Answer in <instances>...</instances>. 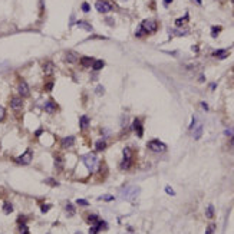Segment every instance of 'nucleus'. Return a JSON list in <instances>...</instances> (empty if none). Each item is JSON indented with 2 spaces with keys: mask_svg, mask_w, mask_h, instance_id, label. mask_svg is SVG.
Instances as JSON below:
<instances>
[{
  "mask_svg": "<svg viewBox=\"0 0 234 234\" xmlns=\"http://www.w3.org/2000/svg\"><path fill=\"white\" fill-rule=\"evenodd\" d=\"M83 164H85V167L91 173H95L99 167V160H98V157H96V154L89 152L86 155H83Z\"/></svg>",
  "mask_w": 234,
  "mask_h": 234,
  "instance_id": "f257e3e1",
  "label": "nucleus"
},
{
  "mask_svg": "<svg viewBox=\"0 0 234 234\" xmlns=\"http://www.w3.org/2000/svg\"><path fill=\"white\" fill-rule=\"evenodd\" d=\"M157 27H158V24L154 19H145L141 23V30L136 32V36H141L144 33H154L157 30Z\"/></svg>",
  "mask_w": 234,
  "mask_h": 234,
  "instance_id": "f03ea898",
  "label": "nucleus"
},
{
  "mask_svg": "<svg viewBox=\"0 0 234 234\" xmlns=\"http://www.w3.org/2000/svg\"><path fill=\"white\" fill-rule=\"evenodd\" d=\"M139 191L141 190H139L138 187H126L125 190L121 191V197L128 201H134L139 195Z\"/></svg>",
  "mask_w": 234,
  "mask_h": 234,
  "instance_id": "7ed1b4c3",
  "label": "nucleus"
},
{
  "mask_svg": "<svg viewBox=\"0 0 234 234\" xmlns=\"http://www.w3.org/2000/svg\"><path fill=\"white\" fill-rule=\"evenodd\" d=\"M148 149H151L152 152H165L167 151V145L164 142H161V141H158V139H152V141H149L148 142Z\"/></svg>",
  "mask_w": 234,
  "mask_h": 234,
  "instance_id": "20e7f679",
  "label": "nucleus"
},
{
  "mask_svg": "<svg viewBox=\"0 0 234 234\" xmlns=\"http://www.w3.org/2000/svg\"><path fill=\"white\" fill-rule=\"evenodd\" d=\"M190 129H191V134H193L194 139L201 138V135H203V124L197 122V118H195V116H194V119H193V124L190 125Z\"/></svg>",
  "mask_w": 234,
  "mask_h": 234,
  "instance_id": "39448f33",
  "label": "nucleus"
},
{
  "mask_svg": "<svg viewBox=\"0 0 234 234\" xmlns=\"http://www.w3.org/2000/svg\"><path fill=\"white\" fill-rule=\"evenodd\" d=\"M132 164V151L131 148H125L122 152V162H121V168L122 170H128Z\"/></svg>",
  "mask_w": 234,
  "mask_h": 234,
  "instance_id": "423d86ee",
  "label": "nucleus"
},
{
  "mask_svg": "<svg viewBox=\"0 0 234 234\" xmlns=\"http://www.w3.org/2000/svg\"><path fill=\"white\" fill-rule=\"evenodd\" d=\"M32 158H33L32 149H26V151H24L20 157H17L14 161H16L17 164H20V165H29V164L32 162Z\"/></svg>",
  "mask_w": 234,
  "mask_h": 234,
  "instance_id": "0eeeda50",
  "label": "nucleus"
},
{
  "mask_svg": "<svg viewBox=\"0 0 234 234\" xmlns=\"http://www.w3.org/2000/svg\"><path fill=\"white\" fill-rule=\"evenodd\" d=\"M17 91H19V95L23 96V98H27V96L30 95V88L27 85L24 81H19L17 83Z\"/></svg>",
  "mask_w": 234,
  "mask_h": 234,
  "instance_id": "6e6552de",
  "label": "nucleus"
},
{
  "mask_svg": "<svg viewBox=\"0 0 234 234\" xmlns=\"http://www.w3.org/2000/svg\"><path fill=\"white\" fill-rule=\"evenodd\" d=\"M95 7L99 13H108V12H111V4L108 2H105V0H98L95 3Z\"/></svg>",
  "mask_w": 234,
  "mask_h": 234,
  "instance_id": "1a4fd4ad",
  "label": "nucleus"
},
{
  "mask_svg": "<svg viewBox=\"0 0 234 234\" xmlns=\"http://www.w3.org/2000/svg\"><path fill=\"white\" fill-rule=\"evenodd\" d=\"M10 108L16 112L20 111V109L23 108V99H22L20 96H13V98L10 99Z\"/></svg>",
  "mask_w": 234,
  "mask_h": 234,
  "instance_id": "9d476101",
  "label": "nucleus"
},
{
  "mask_svg": "<svg viewBox=\"0 0 234 234\" xmlns=\"http://www.w3.org/2000/svg\"><path fill=\"white\" fill-rule=\"evenodd\" d=\"M63 61H65V62H68V63H75V62L78 61V55L75 53V52H72V51L65 52Z\"/></svg>",
  "mask_w": 234,
  "mask_h": 234,
  "instance_id": "9b49d317",
  "label": "nucleus"
},
{
  "mask_svg": "<svg viewBox=\"0 0 234 234\" xmlns=\"http://www.w3.org/2000/svg\"><path fill=\"white\" fill-rule=\"evenodd\" d=\"M132 129H134V131H135V132H136V135H138L139 138H141V136L144 135V131H142V129H144V128H142V124H141V121H139L138 118H136V119H134Z\"/></svg>",
  "mask_w": 234,
  "mask_h": 234,
  "instance_id": "f8f14e48",
  "label": "nucleus"
},
{
  "mask_svg": "<svg viewBox=\"0 0 234 234\" xmlns=\"http://www.w3.org/2000/svg\"><path fill=\"white\" fill-rule=\"evenodd\" d=\"M17 228H19V233L20 234H29V228H27L26 223L23 221V217L17 218Z\"/></svg>",
  "mask_w": 234,
  "mask_h": 234,
  "instance_id": "ddd939ff",
  "label": "nucleus"
},
{
  "mask_svg": "<svg viewBox=\"0 0 234 234\" xmlns=\"http://www.w3.org/2000/svg\"><path fill=\"white\" fill-rule=\"evenodd\" d=\"M43 109H45V112H48V114H53V112L58 109V106H56V104H55L53 101H48L43 105Z\"/></svg>",
  "mask_w": 234,
  "mask_h": 234,
  "instance_id": "4468645a",
  "label": "nucleus"
},
{
  "mask_svg": "<svg viewBox=\"0 0 234 234\" xmlns=\"http://www.w3.org/2000/svg\"><path fill=\"white\" fill-rule=\"evenodd\" d=\"M89 118L86 115H83V116H81V121H79V126H81V129L82 131H85V129H88V126H89Z\"/></svg>",
  "mask_w": 234,
  "mask_h": 234,
  "instance_id": "2eb2a0df",
  "label": "nucleus"
},
{
  "mask_svg": "<svg viewBox=\"0 0 234 234\" xmlns=\"http://www.w3.org/2000/svg\"><path fill=\"white\" fill-rule=\"evenodd\" d=\"M55 71V65L52 63V62H46V63L43 65V72L45 75H52Z\"/></svg>",
  "mask_w": 234,
  "mask_h": 234,
  "instance_id": "dca6fc26",
  "label": "nucleus"
},
{
  "mask_svg": "<svg viewBox=\"0 0 234 234\" xmlns=\"http://www.w3.org/2000/svg\"><path fill=\"white\" fill-rule=\"evenodd\" d=\"M73 144H75L73 136H66V138L62 139V146H63V148H69V146H72Z\"/></svg>",
  "mask_w": 234,
  "mask_h": 234,
  "instance_id": "f3484780",
  "label": "nucleus"
},
{
  "mask_svg": "<svg viewBox=\"0 0 234 234\" xmlns=\"http://www.w3.org/2000/svg\"><path fill=\"white\" fill-rule=\"evenodd\" d=\"M93 62H95V59H93V58H88V56H85V58H82V59H81L82 66H85V68H89V66H92V65H93Z\"/></svg>",
  "mask_w": 234,
  "mask_h": 234,
  "instance_id": "a211bd4d",
  "label": "nucleus"
},
{
  "mask_svg": "<svg viewBox=\"0 0 234 234\" xmlns=\"http://www.w3.org/2000/svg\"><path fill=\"white\" fill-rule=\"evenodd\" d=\"M3 211L6 214H10L12 211H13V205H12V203H9V201H4V203H3Z\"/></svg>",
  "mask_w": 234,
  "mask_h": 234,
  "instance_id": "6ab92c4d",
  "label": "nucleus"
},
{
  "mask_svg": "<svg viewBox=\"0 0 234 234\" xmlns=\"http://www.w3.org/2000/svg\"><path fill=\"white\" fill-rule=\"evenodd\" d=\"M88 223H91V224H99V223H101V218H99L98 215H95V214H91V215H88Z\"/></svg>",
  "mask_w": 234,
  "mask_h": 234,
  "instance_id": "aec40b11",
  "label": "nucleus"
},
{
  "mask_svg": "<svg viewBox=\"0 0 234 234\" xmlns=\"http://www.w3.org/2000/svg\"><path fill=\"white\" fill-rule=\"evenodd\" d=\"M99 201H106V203H111V201L115 200V197L114 195H109V194H105V195H101V197H98Z\"/></svg>",
  "mask_w": 234,
  "mask_h": 234,
  "instance_id": "412c9836",
  "label": "nucleus"
},
{
  "mask_svg": "<svg viewBox=\"0 0 234 234\" xmlns=\"http://www.w3.org/2000/svg\"><path fill=\"white\" fill-rule=\"evenodd\" d=\"M213 55L214 56H217V58H220V59H224L226 56H227V52H226V49H220V51H215Z\"/></svg>",
  "mask_w": 234,
  "mask_h": 234,
  "instance_id": "4be33fe9",
  "label": "nucleus"
},
{
  "mask_svg": "<svg viewBox=\"0 0 234 234\" xmlns=\"http://www.w3.org/2000/svg\"><path fill=\"white\" fill-rule=\"evenodd\" d=\"M104 61H95L93 62V65H92V68H93V71H101L102 68H104Z\"/></svg>",
  "mask_w": 234,
  "mask_h": 234,
  "instance_id": "5701e85b",
  "label": "nucleus"
},
{
  "mask_svg": "<svg viewBox=\"0 0 234 234\" xmlns=\"http://www.w3.org/2000/svg\"><path fill=\"white\" fill-rule=\"evenodd\" d=\"M187 22H188V14H185V16L181 17V19H177V20H175V26L181 27L184 23H187Z\"/></svg>",
  "mask_w": 234,
  "mask_h": 234,
  "instance_id": "b1692460",
  "label": "nucleus"
},
{
  "mask_svg": "<svg viewBox=\"0 0 234 234\" xmlns=\"http://www.w3.org/2000/svg\"><path fill=\"white\" fill-rule=\"evenodd\" d=\"M76 24H78V26H81L82 29H85V30L92 32V26L89 23H86V22H76Z\"/></svg>",
  "mask_w": 234,
  "mask_h": 234,
  "instance_id": "393cba45",
  "label": "nucleus"
},
{
  "mask_svg": "<svg viewBox=\"0 0 234 234\" xmlns=\"http://www.w3.org/2000/svg\"><path fill=\"white\" fill-rule=\"evenodd\" d=\"M95 148L98 149V151H104V149L106 148V142L104 141V139H101V141H98V142H96Z\"/></svg>",
  "mask_w": 234,
  "mask_h": 234,
  "instance_id": "a878e982",
  "label": "nucleus"
},
{
  "mask_svg": "<svg viewBox=\"0 0 234 234\" xmlns=\"http://www.w3.org/2000/svg\"><path fill=\"white\" fill-rule=\"evenodd\" d=\"M66 214H68L69 217H72V215L75 214V208L71 203H66Z\"/></svg>",
  "mask_w": 234,
  "mask_h": 234,
  "instance_id": "bb28decb",
  "label": "nucleus"
},
{
  "mask_svg": "<svg viewBox=\"0 0 234 234\" xmlns=\"http://www.w3.org/2000/svg\"><path fill=\"white\" fill-rule=\"evenodd\" d=\"M205 215H207V218H213L214 217V207H213V205H208L207 211H205Z\"/></svg>",
  "mask_w": 234,
  "mask_h": 234,
  "instance_id": "cd10ccee",
  "label": "nucleus"
},
{
  "mask_svg": "<svg viewBox=\"0 0 234 234\" xmlns=\"http://www.w3.org/2000/svg\"><path fill=\"white\" fill-rule=\"evenodd\" d=\"M220 30H221V27L220 26H215V27H213V30H211V35H213V37H215L218 33H220Z\"/></svg>",
  "mask_w": 234,
  "mask_h": 234,
  "instance_id": "c85d7f7f",
  "label": "nucleus"
},
{
  "mask_svg": "<svg viewBox=\"0 0 234 234\" xmlns=\"http://www.w3.org/2000/svg\"><path fill=\"white\" fill-rule=\"evenodd\" d=\"M4 116H6V109L3 106H0V122L4 119Z\"/></svg>",
  "mask_w": 234,
  "mask_h": 234,
  "instance_id": "c756f323",
  "label": "nucleus"
},
{
  "mask_svg": "<svg viewBox=\"0 0 234 234\" xmlns=\"http://www.w3.org/2000/svg\"><path fill=\"white\" fill-rule=\"evenodd\" d=\"M42 213H48L49 208H51V204H42Z\"/></svg>",
  "mask_w": 234,
  "mask_h": 234,
  "instance_id": "7c9ffc66",
  "label": "nucleus"
},
{
  "mask_svg": "<svg viewBox=\"0 0 234 234\" xmlns=\"http://www.w3.org/2000/svg\"><path fill=\"white\" fill-rule=\"evenodd\" d=\"M214 230H215V226H214V224H210L208 228H207V231H205V234H213Z\"/></svg>",
  "mask_w": 234,
  "mask_h": 234,
  "instance_id": "2f4dec72",
  "label": "nucleus"
},
{
  "mask_svg": "<svg viewBox=\"0 0 234 234\" xmlns=\"http://www.w3.org/2000/svg\"><path fill=\"white\" fill-rule=\"evenodd\" d=\"M165 193H167V194H170V195H175V191H174L171 187H168V185L165 187Z\"/></svg>",
  "mask_w": 234,
  "mask_h": 234,
  "instance_id": "473e14b6",
  "label": "nucleus"
},
{
  "mask_svg": "<svg viewBox=\"0 0 234 234\" xmlns=\"http://www.w3.org/2000/svg\"><path fill=\"white\" fill-rule=\"evenodd\" d=\"M46 184H51V185H55V187H58V185H59V183H58V181L52 180V178H49V180H46Z\"/></svg>",
  "mask_w": 234,
  "mask_h": 234,
  "instance_id": "72a5a7b5",
  "label": "nucleus"
},
{
  "mask_svg": "<svg viewBox=\"0 0 234 234\" xmlns=\"http://www.w3.org/2000/svg\"><path fill=\"white\" fill-rule=\"evenodd\" d=\"M76 203L79 204V205H83V207H86V205H89V203L88 201H85V200H78Z\"/></svg>",
  "mask_w": 234,
  "mask_h": 234,
  "instance_id": "f704fd0d",
  "label": "nucleus"
},
{
  "mask_svg": "<svg viewBox=\"0 0 234 234\" xmlns=\"http://www.w3.org/2000/svg\"><path fill=\"white\" fill-rule=\"evenodd\" d=\"M89 9H91V7H89L88 3H83V4H82V10H83V12H89Z\"/></svg>",
  "mask_w": 234,
  "mask_h": 234,
  "instance_id": "c9c22d12",
  "label": "nucleus"
},
{
  "mask_svg": "<svg viewBox=\"0 0 234 234\" xmlns=\"http://www.w3.org/2000/svg\"><path fill=\"white\" fill-rule=\"evenodd\" d=\"M52 88H53V82H48V85L45 86V89H46V91H51Z\"/></svg>",
  "mask_w": 234,
  "mask_h": 234,
  "instance_id": "e433bc0d",
  "label": "nucleus"
},
{
  "mask_svg": "<svg viewBox=\"0 0 234 234\" xmlns=\"http://www.w3.org/2000/svg\"><path fill=\"white\" fill-rule=\"evenodd\" d=\"M104 88H102V86H98V88H96V93H98V95H102V93H104Z\"/></svg>",
  "mask_w": 234,
  "mask_h": 234,
  "instance_id": "4c0bfd02",
  "label": "nucleus"
},
{
  "mask_svg": "<svg viewBox=\"0 0 234 234\" xmlns=\"http://www.w3.org/2000/svg\"><path fill=\"white\" fill-rule=\"evenodd\" d=\"M56 167H58V168H62V160L61 158H56Z\"/></svg>",
  "mask_w": 234,
  "mask_h": 234,
  "instance_id": "58836bf2",
  "label": "nucleus"
},
{
  "mask_svg": "<svg viewBox=\"0 0 234 234\" xmlns=\"http://www.w3.org/2000/svg\"><path fill=\"white\" fill-rule=\"evenodd\" d=\"M230 149H231V151H234V138L230 139Z\"/></svg>",
  "mask_w": 234,
  "mask_h": 234,
  "instance_id": "ea45409f",
  "label": "nucleus"
},
{
  "mask_svg": "<svg viewBox=\"0 0 234 234\" xmlns=\"http://www.w3.org/2000/svg\"><path fill=\"white\" fill-rule=\"evenodd\" d=\"M201 106H203V108L205 109V111H207V109H208V106H207V104H205V102H203V104H201Z\"/></svg>",
  "mask_w": 234,
  "mask_h": 234,
  "instance_id": "a19ab883",
  "label": "nucleus"
},
{
  "mask_svg": "<svg viewBox=\"0 0 234 234\" xmlns=\"http://www.w3.org/2000/svg\"><path fill=\"white\" fill-rule=\"evenodd\" d=\"M171 2H173V0H164V4H165V6H168Z\"/></svg>",
  "mask_w": 234,
  "mask_h": 234,
  "instance_id": "79ce46f5",
  "label": "nucleus"
},
{
  "mask_svg": "<svg viewBox=\"0 0 234 234\" xmlns=\"http://www.w3.org/2000/svg\"><path fill=\"white\" fill-rule=\"evenodd\" d=\"M106 22H108V23H111V24H114V20H112V19H106Z\"/></svg>",
  "mask_w": 234,
  "mask_h": 234,
  "instance_id": "37998d69",
  "label": "nucleus"
},
{
  "mask_svg": "<svg viewBox=\"0 0 234 234\" xmlns=\"http://www.w3.org/2000/svg\"><path fill=\"white\" fill-rule=\"evenodd\" d=\"M197 2V4H201V0H195Z\"/></svg>",
  "mask_w": 234,
  "mask_h": 234,
  "instance_id": "c03bdc74",
  "label": "nucleus"
},
{
  "mask_svg": "<svg viewBox=\"0 0 234 234\" xmlns=\"http://www.w3.org/2000/svg\"><path fill=\"white\" fill-rule=\"evenodd\" d=\"M121 2H126V0H121Z\"/></svg>",
  "mask_w": 234,
  "mask_h": 234,
  "instance_id": "a18cd8bd",
  "label": "nucleus"
},
{
  "mask_svg": "<svg viewBox=\"0 0 234 234\" xmlns=\"http://www.w3.org/2000/svg\"><path fill=\"white\" fill-rule=\"evenodd\" d=\"M233 2H234V0H233Z\"/></svg>",
  "mask_w": 234,
  "mask_h": 234,
  "instance_id": "49530a36",
  "label": "nucleus"
}]
</instances>
